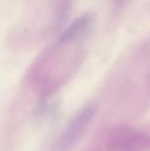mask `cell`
I'll list each match as a JSON object with an SVG mask.
<instances>
[{
    "instance_id": "6da1fadb",
    "label": "cell",
    "mask_w": 150,
    "mask_h": 151,
    "mask_svg": "<svg viewBox=\"0 0 150 151\" xmlns=\"http://www.w3.org/2000/svg\"><path fill=\"white\" fill-rule=\"evenodd\" d=\"M95 108L88 106L81 110L69 124L60 140L58 142V148L62 150L70 149L83 134L85 128L90 122L95 114Z\"/></svg>"
},
{
    "instance_id": "3957f363",
    "label": "cell",
    "mask_w": 150,
    "mask_h": 151,
    "mask_svg": "<svg viewBox=\"0 0 150 151\" xmlns=\"http://www.w3.org/2000/svg\"><path fill=\"white\" fill-rule=\"evenodd\" d=\"M126 0H114V2H115L116 4H122Z\"/></svg>"
},
{
    "instance_id": "7a4b0ae2",
    "label": "cell",
    "mask_w": 150,
    "mask_h": 151,
    "mask_svg": "<svg viewBox=\"0 0 150 151\" xmlns=\"http://www.w3.org/2000/svg\"><path fill=\"white\" fill-rule=\"evenodd\" d=\"M93 21L92 15L86 13L77 18L62 34L60 40L63 42H67L75 40L83 34L91 25Z\"/></svg>"
}]
</instances>
